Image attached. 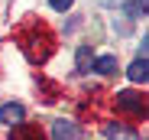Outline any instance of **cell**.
I'll return each mask as SVG.
<instances>
[{
  "instance_id": "30bf717a",
  "label": "cell",
  "mask_w": 149,
  "mask_h": 140,
  "mask_svg": "<svg viewBox=\"0 0 149 140\" xmlns=\"http://www.w3.org/2000/svg\"><path fill=\"white\" fill-rule=\"evenodd\" d=\"M146 4H149V0H130V4H127L130 16H146Z\"/></svg>"
},
{
  "instance_id": "6da1fadb",
  "label": "cell",
  "mask_w": 149,
  "mask_h": 140,
  "mask_svg": "<svg viewBox=\"0 0 149 140\" xmlns=\"http://www.w3.org/2000/svg\"><path fill=\"white\" fill-rule=\"evenodd\" d=\"M19 46H23V56H26L33 65H42L49 56H52V36H49L42 26H33L29 33H23Z\"/></svg>"
},
{
  "instance_id": "5b68a950",
  "label": "cell",
  "mask_w": 149,
  "mask_h": 140,
  "mask_svg": "<svg viewBox=\"0 0 149 140\" xmlns=\"http://www.w3.org/2000/svg\"><path fill=\"white\" fill-rule=\"evenodd\" d=\"M10 140H45V137H42V130L36 124H13Z\"/></svg>"
},
{
  "instance_id": "8fae6325",
  "label": "cell",
  "mask_w": 149,
  "mask_h": 140,
  "mask_svg": "<svg viewBox=\"0 0 149 140\" xmlns=\"http://www.w3.org/2000/svg\"><path fill=\"white\" fill-rule=\"evenodd\" d=\"M71 4H74V0H49V7H52V10H58V13H62V10H68Z\"/></svg>"
},
{
  "instance_id": "ba28073f",
  "label": "cell",
  "mask_w": 149,
  "mask_h": 140,
  "mask_svg": "<svg viewBox=\"0 0 149 140\" xmlns=\"http://www.w3.org/2000/svg\"><path fill=\"white\" fill-rule=\"evenodd\" d=\"M91 62H94V56H91V46H78V52H74V72H91Z\"/></svg>"
},
{
  "instance_id": "7a4b0ae2",
  "label": "cell",
  "mask_w": 149,
  "mask_h": 140,
  "mask_svg": "<svg viewBox=\"0 0 149 140\" xmlns=\"http://www.w3.org/2000/svg\"><path fill=\"white\" fill-rule=\"evenodd\" d=\"M113 104H117V111H123V114H136V117L146 114V101L136 95V91H120Z\"/></svg>"
},
{
  "instance_id": "8992f818",
  "label": "cell",
  "mask_w": 149,
  "mask_h": 140,
  "mask_svg": "<svg viewBox=\"0 0 149 140\" xmlns=\"http://www.w3.org/2000/svg\"><path fill=\"white\" fill-rule=\"evenodd\" d=\"M23 117H26V111H23V104H3V108H0V124H23Z\"/></svg>"
},
{
  "instance_id": "9c48e42d",
  "label": "cell",
  "mask_w": 149,
  "mask_h": 140,
  "mask_svg": "<svg viewBox=\"0 0 149 140\" xmlns=\"http://www.w3.org/2000/svg\"><path fill=\"white\" fill-rule=\"evenodd\" d=\"M91 68H94V72H101V75H113V72H117V56H101V59H94Z\"/></svg>"
},
{
  "instance_id": "3957f363",
  "label": "cell",
  "mask_w": 149,
  "mask_h": 140,
  "mask_svg": "<svg viewBox=\"0 0 149 140\" xmlns=\"http://www.w3.org/2000/svg\"><path fill=\"white\" fill-rule=\"evenodd\" d=\"M52 140H81V127L74 124V121H52Z\"/></svg>"
},
{
  "instance_id": "277c9868",
  "label": "cell",
  "mask_w": 149,
  "mask_h": 140,
  "mask_svg": "<svg viewBox=\"0 0 149 140\" xmlns=\"http://www.w3.org/2000/svg\"><path fill=\"white\" fill-rule=\"evenodd\" d=\"M104 137L107 140H139V134L127 124H104Z\"/></svg>"
},
{
  "instance_id": "52a82bcc",
  "label": "cell",
  "mask_w": 149,
  "mask_h": 140,
  "mask_svg": "<svg viewBox=\"0 0 149 140\" xmlns=\"http://www.w3.org/2000/svg\"><path fill=\"white\" fill-rule=\"evenodd\" d=\"M127 75H130V82H136V85L143 82V85H146V78H149V62H146V56H139V59L127 68Z\"/></svg>"
}]
</instances>
